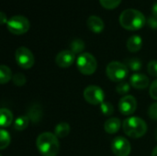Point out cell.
<instances>
[{
    "mask_svg": "<svg viewBox=\"0 0 157 156\" xmlns=\"http://www.w3.org/2000/svg\"><path fill=\"white\" fill-rule=\"evenodd\" d=\"M36 145L42 156H57L60 152L58 137L52 132L40 133L36 140Z\"/></svg>",
    "mask_w": 157,
    "mask_h": 156,
    "instance_id": "6da1fadb",
    "label": "cell"
},
{
    "mask_svg": "<svg viewBox=\"0 0 157 156\" xmlns=\"http://www.w3.org/2000/svg\"><path fill=\"white\" fill-rule=\"evenodd\" d=\"M144 15L136 9L129 8L121 12L120 16V24L127 30H138L141 29L146 23Z\"/></svg>",
    "mask_w": 157,
    "mask_h": 156,
    "instance_id": "7a4b0ae2",
    "label": "cell"
},
{
    "mask_svg": "<svg viewBox=\"0 0 157 156\" xmlns=\"http://www.w3.org/2000/svg\"><path fill=\"white\" fill-rule=\"evenodd\" d=\"M122 129L127 136L133 139H138L146 133L147 125L141 118L130 117L124 120L122 123Z\"/></svg>",
    "mask_w": 157,
    "mask_h": 156,
    "instance_id": "3957f363",
    "label": "cell"
},
{
    "mask_svg": "<svg viewBox=\"0 0 157 156\" xmlns=\"http://www.w3.org/2000/svg\"><path fill=\"white\" fill-rule=\"evenodd\" d=\"M76 66L79 72L85 75L93 74L98 67L96 58L89 52L81 53L76 60Z\"/></svg>",
    "mask_w": 157,
    "mask_h": 156,
    "instance_id": "277c9868",
    "label": "cell"
},
{
    "mask_svg": "<svg viewBox=\"0 0 157 156\" xmlns=\"http://www.w3.org/2000/svg\"><path fill=\"white\" fill-rule=\"evenodd\" d=\"M107 76L113 82H122L129 74L128 67L120 62H110L106 68Z\"/></svg>",
    "mask_w": 157,
    "mask_h": 156,
    "instance_id": "5b68a950",
    "label": "cell"
},
{
    "mask_svg": "<svg viewBox=\"0 0 157 156\" xmlns=\"http://www.w3.org/2000/svg\"><path fill=\"white\" fill-rule=\"evenodd\" d=\"M6 28L14 35H22L29 29L30 23L26 17L17 15L8 19Z\"/></svg>",
    "mask_w": 157,
    "mask_h": 156,
    "instance_id": "8992f818",
    "label": "cell"
},
{
    "mask_svg": "<svg viewBox=\"0 0 157 156\" xmlns=\"http://www.w3.org/2000/svg\"><path fill=\"white\" fill-rule=\"evenodd\" d=\"M15 59L17 63L23 69H29L35 63L34 56L31 51L26 47H19L15 52Z\"/></svg>",
    "mask_w": 157,
    "mask_h": 156,
    "instance_id": "52a82bcc",
    "label": "cell"
},
{
    "mask_svg": "<svg viewBox=\"0 0 157 156\" xmlns=\"http://www.w3.org/2000/svg\"><path fill=\"white\" fill-rule=\"evenodd\" d=\"M84 97L91 105H100L104 102V91L97 86H89L84 90Z\"/></svg>",
    "mask_w": 157,
    "mask_h": 156,
    "instance_id": "ba28073f",
    "label": "cell"
},
{
    "mask_svg": "<svg viewBox=\"0 0 157 156\" xmlns=\"http://www.w3.org/2000/svg\"><path fill=\"white\" fill-rule=\"evenodd\" d=\"M111 151L116 156H129L132 151L130 142L123 137H116L111 142Z\"/></svg>",
    "mask_w": 157,
    "mask_h": 156,
    "instance_id": "9c48e42d",
    "label": "cell"
},
{
    "mask_svg": "<svg viewBox=\"0 0 157 156\" xmlns=\"http://www.w3.org/2000/svg\"><path fill=\"white\" fill-rule=\"evenodd\" d=\"M137 108V101L132 96H125L119 102V110L122 115L130 116L135 112Z\"/></svg>",
    "mask_w": 157,
    "mask_h": 156,
    "instance_id": "30bf717a",
    "label": "cell"
},
{
    "mask_svg": "<svg viewBox=\"0 0 157 156\" xmlns=\"http://www.w3.org/2000/svg\"><path fill=\"white\" fill-rule=\"evenodd\" d=\"M75 55L70 50H63L56 55L55 63L61 68H68L74 63L75 59Z\"/></svg>",
    "mask_w": 157,
    "mask_h": 156,
    "instance_id": "8fae6325",
    "label": "cell"
},
{
    "mask_svg": "<svg viewBox=\"0 0 157 156\" xmlns=\"http://www.w3.org/2000/svg\"><path fill=\"white\" fill-rule=\"evenodd\" d=\"M131 86L136 89H145L149 86V78L144 74H133L130 77Z\"/></svg>",
    "mask_w": 157,
    "mask_h": 156,
    "instance_id": "7c38bea8",
    "label": "cell"
},
{
    "mask_svg": "<svg viewBox=\"0 0 157 156\" xmlns=\"http://www.w3.org/2000/svg\"><path fill=\"white\" fill-rule=\"evenodd\" d=\"M88 29L94 33H100L105 27L103 20L98 16H90L86 21Z\"/></svg>",
    "mask_w": 157,
    "mask_h": 156,
    "instance_id": "4fadbf2b",
    "label": "cell"
},
{
    "mask_svg": "<svg viewBox=\"0 0 157 156\" xmlns=\"http://www.w3.org/2000/svg\"><path fill=\"white\" fill-rule=\"evenodd\" d=\"M121 126V120L119 119L111 118V119H109L105 122L104 130L109 134H114V133H116V132H118L120 131Z\"/></svg>",
    "mask_w": 157,
    "mask_h": 156,
    "instance_id": "5bb4252c",
    "label": "cell"
},
{
    "mask_svg": "<svg viewBox=\"0 0 157 156\" xmlns=\"http://www.w3.org/2000/svg\"><path fill=\"white\" fill-rule=\"evenodd\" d=\"M143 46V40L138 35H133L129 38L127 40V49L131 52H137L142 49Z\"/></svg>",
    "mask_w": 157,
    "mask_h": 156,
    "instance_id": "9a60e30c",
    "label": "cell"
},
{
    "mask_svg": "<svg viewBox=\"0 0 157 156\" xmlns=\"http://www.w3.org/2000/svg\"><path fill=\"white\" fill-rule=\"evenodd\" d=\"M28 117H29V120H31L33 123H38L42 118L41 107L39 104L32 105L28 111Z\"/></svg>",
    "mask_w": 157,
    "mask_h": 156,
    "instance_id": "2e32d148",
    "label": "cell"
},
{
    "mask_svg": "<svg viewBox=\"0 0 157 156\" xmlns=\"http://www.w3.org/2000/svg\"><path fill=\"white\" fill-rule=\"evenodd\" d=\"M0 123H1V127L3 128H6L8 126H10L13 122V114L12 112L7 109V108H1L0 109Z\"/></svg>",
    "mask_w": 157,
    "mask_h": 156,
    "instance_id": "e0dca14e",
    "label": "cell"
},
{
    "mask_svg": "<svg viewBox=\"0 0 157 156\" xmlns=\"http://www.w3.org/2000/svg\"><path fill=\"white\" fill-rule=\"evenodd\" d=\"M70 133V125L66 122H62L56 125L54 129V134L58 138H65Z\"/></svg>",
    "mask_w": 157,
    "mask_h": 156,
    "instance_id": "ac0fdd59",
    "label": "cell"
},
{
    "mask_svg": "<svg viewBox=\"0 0 157 156\" xmlns=\"http://www.w3.org/2000/svg\"><path fill=\"white\" fill-rule=\"evenodd\" d=\"M12 78H13V75L9 67L6 65H1L0 66V83L2 85H5L8 83Z\"/></svg>",
    "mask_w": 157,
    "mask_h": 156,
    "instance_id": "d6986e66",
    "label": "cell"
},
{
    "mask_svg": "<svg viewBox=\"0 0 157 156\" xmlns=\"http://www.w3.org/2000/svg\"><path fill=\"white\" fill-rule=\"evenodd\" d=\"M29 123V119L28 116H20L18 118L16 119V120L14 121V129L16 131H24L25 129L28 128Z\"/></svg>",
    "mask_w": 157,
    "mask_h": 156,
    "instance_id": "ffe728a7",
    "label": "cell"
},
{
    "mask_svg": "<svg viewBox=\"0 0 157 156\" xmlns=\"http://www.w3.org/2000/svg\"><path fill=\"white\" fill-rule=\"evenodd\" d=\"M124 64L128 67V69L132 70V71H139L142 69V66H143V63L141 62L140 59L138 58H128L125 60L124 62Z\"/></svg>",
    "mask_w": 157,
    "mask_h": 156,
    "instance_id": "44dd1931",
    "label": "cell"
},
{
    "mask_svg": "<svg viewBox=\"0 0 157 156\" xmlns=\"http://www.w3.org/2000/svg\"><path fill=\"white\" fill-rule=\"evenodd\" d=\"M85 50V42L80 39H75L70 43V51L75 54H79Z\"/></svg>",
    "mask_w": 157,
    "mask_h": 156,
    "instance_id": "7402d4cb",
    "label": "cell"
},
{
    "mask_svg": "<svg viewBox=\"0 0 157 156\" xmlns=\"http://www.w3.org/2000/svg\"><path fill=\"white\" fill-rule=\"evenodd\" d=\"M10 135L4 129L0 130V149L5 150L10 143Z\"/></svg>",
    "mask_w": 157,
    "mask_h": 156,
    "instance_id": "603a6c76",
    "label": "cell"
},
{
    "mask_svg": "<svg viewBox=\"0 0 157 156\" xmlns=\"http://www.w3.org/2000/svg\"><path fill=\"white\" fill-rule=\"evenodd\" d=\"M121 0H99L100 5L106 9H114L120 6Z\"/></svg>",
    "mask_w": 157,
    "mask_h": 156,
    "instance_id": "cb8c5ba5",
    "label": "cell"
},
{
    "mask_svg": "<svg viewBox=\"0 0 157 156\" xmlns=\"http://www.w3.org/2000/svg\"><path fill=\"white\" fill-rule=\"evenodd\" d=\"M100 110L103 115L110 116L114 113V107L109 102H103L102 104H100Z\"/></svg>",
    "mask_w": 157,
    "mask_h": 156,
    "instance_id": "d4e9b609",
    "label": "cell"
},
{
    "mask_svg": "<svg viewBox=\"0 0 157 156\" xmlns=\"http://www.w3.org/2000/svg\"><path fill=\"white\" fill-rule=\"evenodd\" d=\"M130 88H131V86L128 82L126 81H122V82H120L116 87L117 89V92L120 94V95H126L129 91H130Z\"/></svg>",
    "mask_w": 157,
    "mask_h": 156,
    "instance_id": "484cf974",
    "label": "cell"
},
{
    "mask_svg": "<svg viewBox=\"0 0 157 156\" xmlns=\"http://www.w3.org/2000/svg\"><path fill=\"white\" fill-rule=\"evenodd\" d=\"M12 81L14 83V85L17 86H22L26 84V77L24 76V74H20V73H17L16 74L13 78H12Z\"/></svg>",
    "mask_w": 157,
    "mask_h": 156,
    "instance_id": "4316f807",
    "label": "cell"
},
{
    "mask_svg": "<svg viewBox=\"0 0 157 156\" xmlns=\"http://www.w3.org/2000/svg\"><path fill=\"white\" fill-rule=\"evenodd\" d=\"M147 72L151 76L157 77V61L156 60H153L151 62H149L148 65H147Z\"/></svg>",
    "mask_w": 157,
    "mask_h": 156,
    "instance_id": "83f0119b",
    "label": "cell"
},
{
    "mask_svg": "<svg viewBox=\"0 0 157 156\" xmlns=\"http://www.w3.org/2000/svg\"><path fill=\"white\" fill-rule=\"evenodd\" d=\"M148 115L149 117L154 120H157V102L153 103L148 110Z\"/></svg>",
    "mask_w": 157,
    "mask_h": 156,
    "instance_id": "f1b7e54d",
    "label": "cell"
},
{
    "mask_svg": "<svg viewBox=\"0 0 157 156\" xmlns=\"http://www.w3.org/2000/svg\"><path fill=\"white\" fill-rule=\"evenodd\" d=\"M149 94L153 99L157 100V79L152 83L150 89H149Z\"/></svg>",
    "mask_w": 157,
    "mask_h": 156,
    "instance_id": "f546056e",
    "label": "cell"
},
{
    "mask_svg": "<svg viewBox=\"0 0 157 156\" xmlns=\"http://www.w3.org/2000/svg\"><path fill=\"white\" fill-rule=\"evenodd\" d=\"M147 23H148V25H149L150 28H152L154 29H157V18L155 17L154 16L150 17L147 19Z\"/></svg>",
    "mask_w": 157,
    "mask_h": 156,
    "instance_id": "4dcf8cb0",
    "label": "cell"
},
{
    "mask_svg": "<svg viewBox=\"0 0 157 156\" xmlns=\"http://www.w3.org/2000/svg\"><path fill=\"white\" fill-rule=\"evenodd\" d=\"M7 21L8 20H7V17H6L5 12L1 11L0 12V23L1 24H5V23H7Z\"/></svg>",
    "mask_w": 157,
    "mask_h": 156,
    "instance_id": "1f68e13d",
    "label": "cell"
},
{
    "mask_svg": "<svg viewBox=\"0 0 157 156\" xmlns=\"http://www.w3.org/2000/svg\"><path fill=\"white\" fill-rule=\"evenodd\" d=\"M152 13H153V16L157 18V3L154 4V6L152 7Z\"/></svg>",
    "mask_w": 157,
    "mask_h": 156,
    "instance_id": "d6a6232c",
    "label": "cell"
},
{
    "mask_svg": "<svg viewBox=\"0 0 157 156\" xmlns=\"http://www.w3.org/2000/svg\"><path fill=\"white\" fill-rule=\"evenodd\" d=\"M152 156H157V146L153 150V153H152Z\"/></svg>",
    "mask_w": 157,
    "mask_h": 156,
    "instance_id": "836d02e7",
    "label": "cell"
},
{
    "mask_svg": "<svg viewBox=\"0 0 157 156\" xmlns=\"http://www.w3.org/2000/svg\"><path fill=\"white\" fill-rule=\"evenodd\" d=\"M155 140H156L157 142V129L155 130Z\"/></svg>",
    "mask_w": 157,
    "mask_h": 156,
    "instance_id": "e575fe53",
    "label": "cell"
}]
</instances>
